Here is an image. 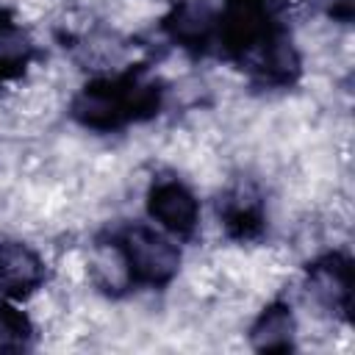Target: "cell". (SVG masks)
I'll use <instances>...</instances> for the list:
<instances>
[{
    "label": "cell",
    "instance_id": "obj_1",
    "mask_svg": "<svg viewBox=\"0 0 355 355\" xmlns=\"http://www.w3.org/2000/svg\"><path fill=\"white\" fill-rule=\"evenodd\" d=\"M158 105V89L139 78L97 80L75 100V116L89 128H116L139 114H150Z\"/></svg>",
    "mask_w": 355,
    "mask_h": 355
},
{
    "label": "cell",
    "instance_id": "obj_2",
    "mask_svg": "<svg viewBox=\"0 0 355 355\" xmlns=\"http://www.w3.org/2000/svg\"><path fill=\"white\" fill-rule=\"evenodd\" d=\"M125 272L130 280L144 283V286H164L175 277L180 252L169 233L147 225H133L128 227L116 244H114Z\"/></svg>",
    "mask_w": 355,
    "mask_h": 355
},
{
    "label": "cell",
    "instance_id": "obj_3",
    "mask_svg": "<svg viewBox=\"0 0 355 355\" xmlns=\"http://www.w3.org/2000/svg\"><path fill=\"white\" fill-rule=\"evenodd\" d=\"M147 211L155 225L169 236H191L200 219V202L178 178L155 180L147 194Z\"/></svg>",
    "mask_w": 355,
    "mask_h": 355
},
{
    "label": "cell",
    "instance_id": "obj_4",
    "mask_svg": "<svg viewBox=\"0 0 355 355\" xmlns=\"http://www.w3.org/2000/svg\"><path fill=\"white\" fill-rule=\"evenodd\" d=\"M44 283V261L22 241L0 244V291L8 297H25Z\"/></svg>",
    "mask_w": 355,
    "mask_h": 355
},
{
    "label": "cell",
    "instance_id": "obj_5",
    "mask_svg": "<svg viewBox=\"0 0 355 355\" xmlns=\"http://www.w3.org/2000/svg\"><path fill=\"white\" fill-rule=\"evenodd\" d=\"M216 28L219 17L205 0H183L166 19V31L183 47H205Z\"/></svg>",
    "mask_w": 355,
    "mask_h": 355
},
{
    "label": "cell",
    "instance_id": "obj_6",
    "mask_svg": "<svg viewBox=\"0 0 355 355\" xmlns=\"http://www.w3.org/2000/svg\"><path fill=\"white\" fill-rule=\"evenodd\" d=\"M311 291L313 297L333 308V311H349V297H352V269L349 261L341 255H330L319 261L311 269Z\"/></svg>",
    "mask_w": 355,
    "mask_h": 355
},
{
    "label": "cell",
    "instance_id": "obj_7",
    "mask_svg": "<svg viewBox=\"0 0 355 355\" xmlns=\"http://www.w3.org/2000/svg\"><path fill=\"white\" fill-rule=\"evenodd\" d=\"M291 338H294V316L291 308L286 305H269L252 327V341L258 349H288Z\"/></svg>",
    "mask_w": 355,
    "mask_h": 355
},
{
    "label": "cell",
    "instance_id": "obj_8",
    "mask_svg": "<svg viewBox=\"0 0 355 355\" xmlns=\"http://www.w3.org/2000/svg\"><path fill=\"white\" fill-rule=\"evenodd\" d=\"M28 55H31V44L22 36V31L11 19L0 17V78L22 72Z\"/></svg>",
    "mask_w": 355,
    "mask_h": 355
},
{
    "label": "cell",
    "instance_id": "obj_9",
    "mask_svg": "<svg viewBox=\"0 0 355 355\" xmlns=\"http://www.w3.org/2000/svg\"><path fill=\"white\" fill-rule=\"evenodd\" d=\"M31 333L28 319L8 305H0V349H22Z\"/></svg>",
    "mask_w": 355,
    "mask_h": 355
}]
</instances>
